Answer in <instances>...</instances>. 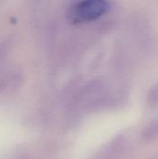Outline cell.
<instances>
[{
    "mask_svg": "<svg viewBox=\"0 0 158 159\" xmlns=\"http://www.w3.org/2000/svg\"><path fill=\"white\" fill-rule=\"evenodd\" d=\"M110 9L109 0H76L70 6L67 16L72 23H88L103 17Z\"/></svg>",
    "mask_w": 158,
    "mask_h": 159,
    "instance_id": "6da1fadb",
    "label": "cell"
},
{
    "mask_svg": "<svg viewBox=\"0 0 158 159\" xmlns=\"http://www.w3.org/2000/svg\"><path fill=\"white\" fill-rule=\"evenodd\" d=\"M129 150V140L124 134L112 138L89 159H123Z\"/></svg>",
    "mask_w": 158,
    "mask_h": 159,
    "instance_id": "7a4b0ae2",
    "label": "cell"
},
{
    "mask_svg": "<svg viewBox=\"0 0 158 159\" xmlns=\"http://www.w3.org/2000/svg\"><path fill=\"white\" fill-rule=\"evenodd\" d=\"M141 139L143 143H149L158 140V118L150 121L142 129Z\"/></svg>",
    "mask_w": 158,
    "mask_h": 159,
    "instance_id": "3957f363",
    "label": "cell"
},
{
    "mask_svg": "<svg viewBox=\"0 0 158 159\" xmlns=\"http://www.w3.org/2000/svg\"><path fill=\"white\" fill-rule=\"evenodd\" d=\"M146 102H147V105L149 108L154 109V108L158 107V84L154 86L150 89V91L147 95Z\"/></svg>",
    "mask_w": 158,
    "mask_h": 159,
    "instance_id": "277c9868",
    "label": "cell"
}]
</instances>
